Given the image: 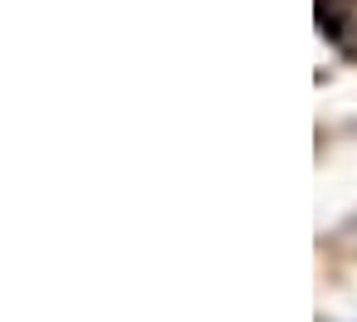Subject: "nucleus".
<instances>
[]
</instances>
